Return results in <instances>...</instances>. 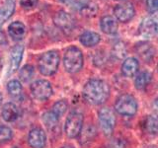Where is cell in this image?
Instances as JSON below:
<instances>
[{"label":"cell","instance_id":"6da1fadb","mask_svg":"<svg viewBox=\"0 0 158 148\" xmlns=\"http://www.w3.org/2000/svg\"><path fill=\"white\" fill-rule=\"evenodd\" d=\"M82 95L91 105H102L110 96V87L101 79H90L84 86Z\"/></svg>","mask_w":158,"mask_h":148},{"label":"cell","instance_id":"7a4b0ae2","mask_svg":"<svg viewBox=\"0 0 158 148\" xmlns=\"http://www.w3.org/2000/svg\"><path fill=\"white\" fill-rule=\"evenodd\" d=\"M59 65V54L56 51H49L43 53L39 59V70L43 75L51 76L57 71Z\"/></svg>","mask_w":158,"mask_h":148},{"label":"cell","instance_id":"3957f363","mask_svg":"<svg viewBox=\"0 0 158 148\" xmlns=\"http://www.w3.org/2000/svg\"><path fill=\"white\" fill-rule=\"evenodd\" d=\"M63 65L69 73H76L80 71L83 66L82 51L76 47H70L66 49L63 56Z\"/></svg>","mask_w":158,"mask_h":148},{"label":"cell","instance_id":"277c9868","mask_svg":"<svg viewBox=\"0 0 158 148\" xmlns=\"http://www.w3.org/2000/svg\"><path fill=\"white\" fill-rule=\"evenodd\" d=\"M115 110L123 117H132L137 112V102L131 94H123L117 99Z\"/></svg>","mask_w":158,"mask_h":148},{"label":"cell","instance_id":"5b68a950","mask_svg":"<svg viewBox=\"0 0 158 148\" xmlns=\"http://www.w3.org/2000/svg\"><path fill=\"white\" fill-rule=\"evenodd\" d=\"M83 130V113L79 111H72L68 115L65 125H64V131L69 138H76L80 135Z\"/></svg>","mask_w":158,"mask_h":148},{"label":"cell","instance_id":"8992f818","mask_svg":"<svg viewBox=\"0 0 158 148\" xmlns=\"http://www.w3.org/2000/svg\"><path fill=\"white\" fill-rule=\"evenodd\" d=\"M99 123L104 134L111 136L116 125V117L110 108H102L99 111Z\"/></svg>","mask_w":158,"mask_h":148},{"label":"cell","instance_id":"52a82bcc","mask_svg":"<svg viewBox=\"0 0 158 148\" xmlns=\"http://www.w3.org/2000/svg\"><path fill=\"white\" fill-rule=\"evenodd\" d=\"M53 23L58 29H60L66 34L72 32L76 25L75 19L73 18L72 15L63 11V10H59L54 14Z\"/></svg>","mask_w":158,"mask_h":148},{"label":"cell","instance_id":"ba28073f","mask_svg":"<svg viewBox=\"0 0 158 148\" xmlns=\"http://www.w3.org/2000/svg\"><path fill=\"white\" fill-rule=\"evenodd\" d=\"M31 93L35 99L44 101L52 95V88L51 83L47 80H37L31 85Z\"/></svg>","mask_w":158,"mask_h":148},{"label":"cell","instance_id":"9c48e42d","mask_svg":"<svg viewBox=\"0 0 158 148\" xmlns=\"http://www.w3.org/2000/svg\"><path fill=\"white\" fill-rule=\"evenodd\" d=\"M139 35L144 38H153L158 35V13H153L141 22Z\"/></svg>","mask_w":158,"mask_h":148},{"label":"cell","instance_id":"30bf717a","mask_svg":"<svg viewBox=\"0 0 158 148\" xmlns=\"http://www.w3.org/2000/svg\"><path fill=\"white\" fill-rule=\"evenodd\" d=\"M135 6L131 1H127V0H125L120 4L116 5L115 9H114V14H115L116 18L123 23L131 21L135 16Z\"/></svg>","mask_w":158,"mask_h":148},{"label":"cell","instance_id":"8fae6325","mask_svg":"<svg viewBox=\"0 0 158 148\" xmlns=\"http://www.w3.org/2000/svg\"><path fill=\"white\" fill-rule=\"evenodd\" d=\"M28 143L32 148H44L47 143V135L42 128L36 127L29 132Z\"/></svg>","mask_w":158,"mask_h":148},{"label":"cell","instance_id":"7c38bea8","mask_svg":"<svg viewBox=\"0 0 158 148\" xmlns=\"http://www.w3.org/2000/svg\"><path fill=\"white\" fill-rule=\"evenodd\" d=\"M23 53H24V47L22 44H17V46H14L12 47L11 52H10V64L8 70L9 75L14 73L19 68V65L23 58Z\"/></svg>","mask_w":158,"mask_h":148},{"label":"cell","instance_id":"4fadbf2b","mask_svg":"<svg viewBox=\"0 0 158 148\" xmlns=\"http://www.w3.org/2000/svg\"><path fill=\"white\" fill-rule=\"evenodd\" d=\"M135 52L142 60L146 62L153 59L155 54V48L150 43L148 42H139L135 44Z\"/></svg>","mask_w":158,"mask_h":148},{"label":"cell","instance_id":"5bb4252c","mask_svg":"<svg viewBox=\"0 0 158 148\" xmlns=\"http://www.w3.org/2000/svg\"><path fill=\"white\" fill-rule=\"evenodd\" d=\"M8 34L14 41H21L26 35V26L22 22H12L8 27Z\"/></svg>","mask_w":158,"mask_h":148},{"label":"cell","instance_id":"9a60e30c","mask_svg":"<svg viewBox=\"0 0 158 148\" xmlns=\"http://www.w3.org/2000/svg\"><path fill=\"white\" fill-rule=\"evenodd\" d=\"M15 8H16L15 0H5L3 2L2 6L0 7V26H2L8 19L11 18L15 12Z\"/></svg>","mask_w":158,"mask_h":148},{"label":"cell","instance_id":"2e32d148","mask_svg":"<svg viewBox=\"0 0 158 148\" xmlns=\"http://www.w3.org/2000/svg\"><path fill=\"white\" fill-rule=\"evenodd\" d=\"M139 64L135 58L130 57L123 61L122 65V73L126 77H133L138 71Z\"/></svg>","mask_w":158,"mask_h":148},{"label":"cell","instance_id":"e0dca14e","mask_svg":"<svg viewBox=\"0 0 158 148\" xmlns=\"http://www.w3.org/2000/svg\"><path fill=\"white\" fill-rule=\"evenodd\" d=\"M19 117V110L13 103H6L2 108V117L5 121H15Z\"/></svg>","mask_w":158,"mask_h":148},{"label":"cell","instance_id":"ac0fdd59","mask_svg":"<svg viewBox=\"0 0 158 148\" xmlns=\"http://www.w3.org/2000/svg\"><path fill=\"white\" fill-rule=\"evenodd\" d=\"M101 30L108 35H114L118 32V22L112 16H104L100 22Z\"/></svg>","mask_w":158,"mask_h":148},{"label":"cell","instance_id":"d6986e66","mask_svg":"<svg viewBox=\"0 0 158 148\" xmlns=\"http://www.w3.org/2000/svg\"><path fill=\"white\" fill-rule=\"evenodd\" d=\"M80 43L83 44L84 47H95L96 44L99 43L100 42V35L95 33V32H92V31H85L81 36H80Z\"/></svg>","mask_w":158,"mask_h":148},{"label":"cell","instance_id":"ffe728a7","mask_svg":"<svg viewBox=\"0 0 158 148\" xmlns=\"http://www.w3.org/2000/svg\"><path fill=\"white\" fill-rule=\"evenodd\" d=\"M143 128L149 135L158 134V117L154 116H147L143 122Z\"/></svg>","mask_w":158,"mask_h":148},{"label":"cell","instance_id":"44dd1931","mask_svg":"<svg viewBox=\"0 0 158 148\" xmlns=\"http://www.w3.org/2000/svg\"><path fill=\"white\" fill-rule=\"evenodd\" d=\"M152 75L148 71H141L140 73H138L135 80V86L138 90H142L144 89L148 84L151 81Z\"/></svg>","mask_w":158,"mask_h":148},{"label":"cell","instance_id":"7402d4cb","mask_svg":"<svg viewBox=\"0 0 158 148\" xmlns=\"http://www.w3.org/2000/svg\"><path fill=\"white\" fill-rule=\"evenodd\" d=\"M96 135V130L93 125H87L84 130H82L80 133V144H86L92 141L94 139V137Z\"/></svg>","mask_w":158,"mask_h":148},{"label":"cell","instance_id":"603a6c76","mask_svg":"<svg viewBox=\"0 0 158 148\" xmlns=\"http://www.w3.org/2000/svg\"><path fill=\"white\" fill-rule=\"evenodd\" d=\"M58 117L52 111V112H47L43 115V121L44 123L46 125L48 128H53L57 125L58 123Z\"/></svg>","mask_w":158,"mask_h":148},{"label":"cell","instance_id":"cb8c5ba5","mask_svg":"<svg viewBox=\"0 0 158 148\" xmlns=\"http://www.w3.org/2000/svg\"><path fill=\"white\" fill-rule=\"evenodd\" d=\"M34 73H35L34 67L32 65H29L28 64V65H25L24 67L21 68V70H20V72H19V77H20V79H21L22 82L27 83L33 78Z\"/></svg>","mask_w":158,"mask_h":148},{"label":"cell","instance_id":"d4e9b609","mask_svg":"<svg viewBox=\"0 0 158 148\" xmlns=\"http://www.w3.org/2000/svg\"><path fill=\"white\" fill-rule=\"evenodd\" d=\"M8 93L13 97H17L22 93V85L18 80H11L7 84Z\"/></svg>","mask_w":158,"mask_h":148},{"label":"cell","instance_id":"484cf974","mask_svg":"<svg viewBox=\"0 0 158 148\" xmlns=\"http://www.w3.org/2000/svg\"><path fill=\"white\" fill-rule=\"evenodd\" d=\"M112 53L117 59H123L127 56V47L125 43L122 42L117 43L112 49Z\"/></svg>","mask_w":158,"mask_h":148},{"label":"cell","instance_id":"4316f807","mask_svg":"<svg viewBox=\"0 0 158 148\" xmlns=\"http://www.w3.org/2000/svg\"><path fill=\"white\" fill-rule=\"evenodd\" d=\"M12 136H13V132L11 130V128L6 125L0 126V144L10 141L12 139Z\"/></svg>","mask_w":158,"mask_h":148},{"label":"cell","instance_id":"83f0119b","mask_svg":"<svg viewBox=\"0 0 158 148\" xmlns=\"http://www.w3.org/2000/svg\"><path fill=\"white\" fill-rule=\"evenodd\" d=\"M67 107H68L67 102L64 100H60V101L56 102L52 106V112L56 113L58 117H60L61 116H63V113L66 112Z\"/></svg>","mask_w":158,"mask_h":148},{"label":"cell","instance_id":"f1b7e54d","mask_svg":"<svg viewBox=\"0 0 158 148\" xmlns=\"http://www.w3.org/2000/svg\"><path fill=\"white\" fill-rule=\"evenodd\" d=\"M97 11H98V7L95 4H86V5H83L80 8V12L84 16H87V17L94 16Z\"/></svg>","mask_w":158,"mask_h":148},{"label":"cell","instance_id":"f546056e","mask_svg":"<svg viewBox=\"0 0 158 148\" xmlns=\"http://www.w3.org/2000/svg\"><path fill=\"white\" fill-rule=\"evenodd\" d=\"M126 143L121 138H114L109 142L107 148H125Z\"/></svg>","mask_w":158,"mask_h":148},{"label":"cell","instance_id":"4dcf8cb0","mask_svg":"<svg viewBox=\"0 0 158 148\" xmlns=\"http://www.w3.org/2000/svg\"><path fill=\"white\" fill-rule=\"evenodd\" d=\"M147 9L150 13L158 11V0H146Z\"/></svg>","mask_w":158,"mask_h":148},{"label":"cell","instance_id":"1f68e13d","mask_svg":"<svg viewBox=\"0 0 158 148\" xmlns=\"http://www.w3.org/2000/svg\"><path fill=\"white\" fill-rule=\"evenodd\" d=\"M38 3V0H20V4L23 8L31 9L35 7Z\"/></svg>","mask_w":158,"mask_h":148},{"label":"cell","instance_id":"d6a6232c","mask_svg":"<svg viewBox=\"0 0 158 148\" xmlns=\"http://www.w3.org/2000/svg\"><path fill=\"white\" fill-rule=\"evenodd\" d=\"M155 106H156V107L158 108V98H157L156 100H155Z\"/></svg>","mask_w":158,"mask_h":148},{"label":"cell","instance_id":"836d02e7","mask_svg":"<svg viewBox=\"0 0 158 148\" xmlns=\"http://www.w3.org/2000/svg\"><path fill=\"white\" fill-rule=\"evenodd\" d=\"M1 102H2V95H1V93H0V105H1Z\"/></svg>","mask_w":158,"mask_h":148},{"label":"cell","instance_id":"e575fe53","mask_svg":"<svg viewBox=\"0 0 158 148\" xmlns=\"http://www.w3.org/2000/svg\"><path fill=\"white\" fill-rule=\"evenodd\" d=\"M61 148H73L72 146H63V147H61Z\"/></svg>","mask_w":158,"mask_h":148},{"label":"cell","instance_id":"d590c367","mask_svg":"<svg viewBox=\"0 0 158 148\" xmlns=\"http://www.w3.org/2000/svg\"><path fill=\"white\" fill-rule=\"evenodd\" d=\"M157 71H158V64H157Z\"/></svg>","mask_w":158,"mask_h":148}]
</instances>
